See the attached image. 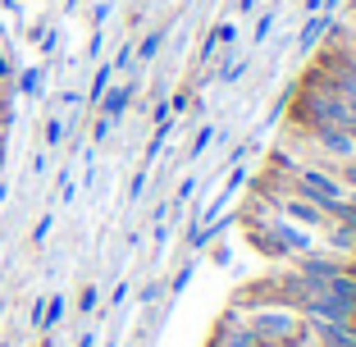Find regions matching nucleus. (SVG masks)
<instances>
[{
  "label": "nucleus",
  "mask_w": 356,
  "mask_h": 347,
  "mask_svg": "<svg viewBox=\"0 0 356 347\" xmlns=\"http://www.w3.org/2000/svg\"><path fill=\"white\" fill-rule=\"evenodd\" d=\"M19 92H28V96H37V92H42V69H28V74L19 78Z\"/></svg>",
  "instance_id": "7ed1b4c3"
},
{
  "label": "nucleus",
  "mask_w": 356,
  "mask_h": 347,
  "mask_svg": "<svg viewBox=\"0 0 356 347\" xmlns=\"http://www.w3.org/2000/svg\"><path fill=\"white\" fill-rule=\"evenodd\" d=\"M60 316H64V297H51V302H46V320H42V329H55V325H60Z\"/></svg>",
  "instance_id": "f03ea898"
},
{
  "label": "nucleus",
  "mask_w": 356,
  "mask_h": 347,
  "mask_svg": "<svg viewBox=\"0 0 356 347\" xmlns=\"http://www.w3.org/2000/svg\"><path fill=\"white\" fill-rule=\"evenodd\" d=\"M238 316L247 320V329L256 334L261 347H306L311 343V329H306V320L297 316L293 306L252 302V306H238Z\"/></svg>",
  "instance_id": "f257e3e1"
},
{
  "label": "nucleus",
  "mask_w": 356,
  "mask_h": 347,
  "mask_svg": "<svg viewBox=\"0 0 356 347\" xmlns=\"http://www.w3.org/2000/svg\"><path fill=\"white\" fill-rule=\"evenodd\" d=\"M46 142H64V119H51V124H46Z\"/></svg>",
  "instance_id": "20e7f679"
},
{
  "label": "nucleus",
  "mask_w": 356,
  "mask_h": 347,
  "mask_svg": "<svg viewBox=\"0 0 356 347\" xmlns=\"http://www.w3.org/2000/svg\"><path fill=\"white\" fill-rule=\"evenodd\" d=\"M156 46H160V32H151L147 42L137 46V55H142V60H151V55H156Z\"/></svg>",
  "instance_id": "39448f33"
}]
</instances>
